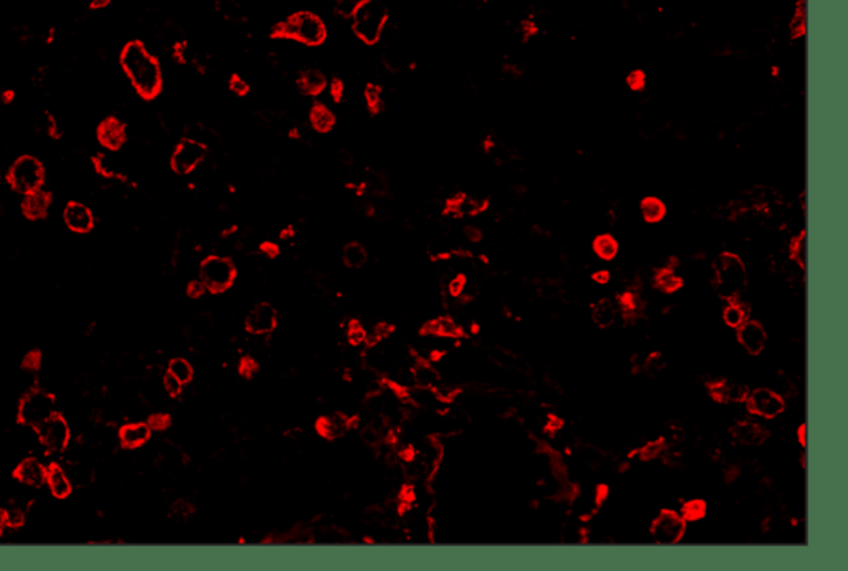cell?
I'll return each instance as SVG.
<instances>
[{"instance_id": "cell-1", "label": "cell", "mask_w": 848, "mask_h": 571, "mask_svg": "<svg viewBox=\"0 0 848 571\" xmlns=\"http://www.w3.org/2000/svg\"><path fill=\"white\" fill-rule=\"evenodd\" d=\"M119 63L130 82L143 98L152 100L163 86V73L158 60L138 40L126 43L119 55Z\"/></svg>"}, {"instance_id": "cell-2", "label": "cell", "mask_w": 848, "mask_h": 571, "mask_svg": "<svg viewBox=\"0 0 848 571\" xmlns=\"http://www.w3.org/2000/svg\"><path fill=\"white\" fill-rule=\"evenodd\" d=\"M714 288L721 299L737 300L747 288L746 265L735 253L724 252L714 260Z\"/></svg>"}, {"instance_id": "cell-3", "label": "cell", "mask_w": 848, "mask_h": 571, "mask_svg": "<svg viewBox=\"0 0 848 571\" xmlns=\"http://www.w3.org/2000/svg\"><path fill=\"white\" fill-rule=\"evenodd\" d=\"M273 34L277 37L295 40L308 47H317L327 38V27L323 20L313 12H297L280 22Z\"/></svg>"}, {"instance_id": "cell-4", "label": "cell", "mask_w": 848, "mask_h": 571, "mask_svg": "<svg viewBox=\"0 0 848 571\" xmlns=\"http://www.w3.org/2000/svg\"><path fill=\"white\" fill-rule=\"evenodd\" d=\"M352 28L361 42L373 45L380 42L388 22V10L378 0H367L353 12Z\"/></svg>"}, {"instance_id": "cell-5", "label": "cell", "mask_w": 848, "mask_h": 571, "mask_svg": "<svg viewBox=\"0 0 848 571\" xmlns=\"http://www.w3.org/2000/svg\"><path fill=\"white\" fill-rule=\"evenodd\" d=\"M45 180V169L34 156H20L9 169V183L19 194H29V192L42 189Z\"/></svg>"}, {"instance_id": "cell-6", "label": "cell", "mask_w": 848, "mask_h": 571, "mask_svg": "<svg viewBox=\"0 0 848 571\" xmlns=\"http://www.w3.org/2000/svg\"><path fill=\"white\" fill-rule=\"evenodd\" d=\"M55 411V399L45 389H32L23 396L19 406V419L22 424L38 429L50 419Z\"/></svg>"}, {"instance_id": "cell-7", "label": "cell", "mask_w": 848, "mask_h": 571, "mask_svg": "<svg viewBox=\"0 0 848 571\" xmlns=\"http://www.w3.org/2000/svg\"><path fill=\"white\" fill-rule=\"evenodd\" d=\"M200 281L212 293L226 292L236 279V265L231 259L211 255L200 264Z\"/></svg>"}, {"instance_id": "cell-8", "label": "cell", "mask_w": 848, "mask_h": 571, "mask_svg": "<svg viewBox=\"0 0 848 571\" xmlns=\"http://www.w3.org/2000/svg\"><path fill=\"white\" fill-rule=\"evenodd\" d=\"M685 532L686 520L674 510H661L650 525L651 538L660 545L678 544L685 537Z\"/></svg>"}, {"instance_id": "cell-9", "label": "cell", "mask_w": 848, "mask_h": 571, "mask_svg": "<svg viewBox=\"0 0 848 571\" xmlns=\"http://www.w3.org/2000/svg\"><path fill=\"white\" fill-rule=\"evenodd\" d=\"M744 403L747 411L754 414V416L764 417V419H774V417L781 416L783 409H786V401H783L782 394L775 393L774 389L769 388H757L754 391H749Z\"/></svg>"}, {"instance_id": "cell-10", "label": "cell", "mask_w": 848, "mask_h": 571, "mask_svg": "<svg viewBox=\"0 0 848 571\" xmlns=\"http://www.w3.org/2000/svg\"><path fill=\"white\" fill-rule=\"evenodd\" d=\"M206 144L200 143L198 139L184 138L178 146H176V150L171 156L172 171L178 172V174H189V172L194 171V169L206 159Z\"/></svg>"}, {"instance_id": "cell-11", "label": "cell", "mask_w": 848, "mask_h": 571, "mask_svg": "<svg viewBox=\"0 0 848 571\" xmlns=\"http://www.w3.org/2000/svg\"><path fill=\"white\" fill-rule=\"evenodd\" d=\"M38 437L48 452L60 454L67 449L70 442V428L62 416H54L38 428Z\"/></svg>"}, {"instance_id": "cell-12", "label": "cell", "mask_w": 848, "mask_h": 571, "mask_svg": "<svg viewBox=\"0 0 848 571\" xmlns=\"http://www.w3.org/2000/svg\"><path fill=\"white\" fill-rule=\"evenodd\" d=\"M737 341L750 356L761 355L767 343V331L759 321L747 320L737 328Z\"/></svg>"}, {"instance_id": "cell-13", "label": "cell", "mask_w": 848, "mask_h": 571, "mask_svg": "<svg viewBox=\"0 0 848 571\" xmlns=\"http://www.w3.org/2000/svg\"><path fill=\"white\" fill-rule=\"evenodd\" d=\"M277 327V310L268 303H259L249 312L245 328L254 335H267Z\"/></svg>"}, {"instance_id": "cell-14", "label": "cell", "mask_w": 848, "mask_h": 571, "mask_svg": "<svg viewBox=\"0 0 848 571\" xmlns=\"http://www.w3.org/2000/svg\"><path fill=\"white\" fill-rule=\"evenodd\" d=\"M96 136H98V141L104 148L116 151L126 143V128H124V123L119 121L118 118L110 116V118L103 119V121L100 123L98 130H96Z\"/></svg>"}, {"instance_id": "cell-15", "label": "cell", "mask_w": 848, "mask_h": 571, "mask_svg": "<svg viewBox=\"0 0 848 571\" xmlns=\"http://www.w3.org/2000/svg\"><path fill=\"white\" fill-rule=\"evenodd\" d=\"M63 219H65L67 227L76 234H87L93 229L95 219L91 211L87 206L80 202L67 204L65 212H63Z\"/></svg>"}, {"instance_id": "cell-16", "label": "cell", "mask_w": 848, "mask_h": 571, "mask_svg": "<svg viewBox=\"0 0 848 571\" xmlns=\"http://www.w3.org/2000/svg\"><path fill=\"white\" fill-rule=\"evenodd\" d=\"M709 393L718 403H742L746 401L749 389L741 383H734L729 380H718L709 384Z\"/></svg>"}, {"instance_id": "cell-17", "label": "cell", "mask_w": 848, "mask_h": 571, "mask_svg": "<svg viewBox=\"0 0 848 571\" xmlns=\"http://www.w3.org/2000/svg\"><path fill=\"white\" fill-rule=\"evenodd\" d=\"M731 434H733L734 441L742 445H761L762 442L767 439V436H769L767 429L764 428L762 424L754 421L737 422V424H734V428L731 429Z\"/></svg>"}, {"instance_id": "cell-18", "label": "cell", "mask_w": 848, "mask_h": 571, "mask_svg": "<svg viewBox=\"0 0 848 571\" xmlns=\"http://www.w3.org/2000/svg\"><path fill=\"white\" fill-rule=\"evenodd\" d=\"M15 478H19L22 484L30 485V487H42L47 482V469L43 464L34 457L22 461L15 469Z\"/></svg>"}, {"instance_id": "cell-19", "label": "cell", "mask_w": 848, "mask_h": 571, "mask_svg": "<svg viewBox=\"0 0 848 571\" xmlns=\"http://www.w3.org/2000/svg\"><path fill=\"white\" fill-rule=\"evenodd\" d=\"M51 204V196L48 192L37 189V191L25 194L22 200V211L27 219L38 220L47 215L48 207Z\"/></svg>"}, {"instance_id": "cell-20", "label": "cell", "mask_w": 848, "mask_h": 571, "mask_svg": "<svg viewBox=\"0 0 848 571\" xmlns=\"http://www.w3.org/2000/svg\"><path fill=\"white\" fill-rule=\"evenodd\" d=\"M349 426H352V421H349L347 416H343V414H332V416L321 417V419L317 422V431H319L320 436L325 437V439H339V437H341L348 431Z\"/></svg>"}, {"instance_id": "cell-21", "label": "cell", "mask_w": 848, "mask_h": 571, "mask_svg": "<svg viewBox=\"0 0 848 571\" xmlns=\"http://www.w3.org/2000/svg\"><path fill=\"white\" fill-rule=\"evenodd\" d=\"M151 428L148 422H135L119 429V442L128 449H136L150 439Z\"/></svg>"}, {"instance_id": "cell-22", "label": "cell", "mask_w": 848, "mask_h": 571, "mask_svg": "<svg viewBox=\"0 0 848 571\" xmlns=\"http://www.w3.org/2000/svg\"><path fill=\"white\" fill-rule=\"evenodd\" d=\"M47 484L50 487V492L57 498H65L71 492V482L70 477L60 465L51 464L47 469Z\"/></svg>"}, {"instance_id": "cell-23", "label": "cell", "mask_w": 848, "mask_h": 571, "mask_svg": "<svg viewBox=\"0 0 848 571\" xmlns=\"http://www.w3.org/2000/svg\"><path fill=\"white\" fill-rule=\"evenodd\" d=\"M327 84V76L317 68H307L299 76V88L303 95H320Z\"/></svg>"}, {"instance_id": "cell-24", "label": "cell", "mask_w": 848, "mask_h": 571, "mask_svg": "<svg viewBox=\"0 0 848 571\" xmlns=\"http://www.w3.org/2000/svg\"><path fill=\"white\" fill-rule=\"evenodd\" d=\"M485 207V200L471 196H459L449 200V211L457 215H476Z\"/></svg>"}, {"instance_id": "cell-25", "label": "cell", "mask_w": 848, "mask_h": 571, "mask_svg": "<svg viewBox=\"0 0 848 571\" xmlns=\"http://www.w3.org/2000/svg\"><path fill=\"white\" fill-rule=\"evenodd\" d=\"M424 333H428V335H436V336H444V338H457L461 336L462 329L459 325L456 323L452 318H448V316H443V318H437L429 321L428 325L423 328Z\"/></svg>"}, {"instance_id": "cell-26", "label": "cell", "mask_w": 848, "mask_h": 571, "mask_svg": "<svg viewBox=\"0 0 848 571\" xmlns=\"http://www.w3.org/2000/svg\"><path fill=\"white\" fill-rule=\"evenodd\" d=\"M592 316L595 323H597V327L608 328L612 327L615 320H617V307H615L612 300L604 299L597 301V305H595L592 310Z\"/></svg>"}, {"instance_id": "cell-27", "label": "cell", "mask_w": 848, "mask_h": 571, "mask_svg": "<svg viewBox=\"0 0 848 571\" xmlns=\"http://www.w3.org/2000/svg\"><path fill=\"white\" fill-rule=\"evenodd\" d=\"M310 124L315 131L327 132V131H330L333 128V124H335V115H333V113L328 110L325 104L317 103L315 106H312Z\"/></svg>"}, {"instance_id": "cell-28", "label": "cell", "mask_w": 848, "mask_h": 571, "mask_svg": "<svg viewBox=\"0 0 848 571\" xmlns=\"http://www.w3.org/2000/svg\"><path fill=\"white\" fill-rule=\"evenodd\" d=\"M722 318H724V323L727 327L737 329L742 323H746V321L749 320V308H747L744 303H741V301L733 300L729 301V305H727L724 312H722Z\"/></svg>"}, {"instance_id": "cell-29", "label": "cell", "mask_w": 848, "mask_h": 571, "mask_svg": "<svg viewBox=\"0 0 848 571\" xmlns=\"http://www.w3.org/2000/svg\"><path fill=\"white\" fill-rule=\"evenodd\" d=\"M643 219L650 224H656L666 215V206L658 197H645L640 204Z\"/></svg>"}, {"instance_id": "cell-30", "label": "cell", "mask_w": 848, "mask_h": 571, "mask_svg": "<svg viewBox=\"0 0 848 571\" xmlns=\"http://www.w3.org/2000/svg\"><path fill=\"white\" fill-rule=\"evenodd\" d=\"M413 376H415L417 388L431 389L439 383V375H437V371L433 368L431 364L426 363V361H420V363L415 366V373H413Z\"/></svg>"}, {"instance_id": "cell-31", "label": "cell", "mask_w": 848, "mask_h": 571, "mask_svg": "<svg viewBox=\"0 0 848 571\" xmlns=\"http://www.w3.org/2000/svg\"><path fill=\"white\" fill-rule=\"evenodd\" d=\"M593 252L601 260H613L618 253V242L613 235L601 234L593 240Z\"/></svg>"}, {"instance_id": "cell-32", "label": "cell", "mask_w": 848, "mask_h": 571, "mask_svg": "<svg viewBox=\"0 0 848 571\" xmlns=\"http://www.w3.org/2000/svg\"><path fill=\"white\" fill-rule=\"evenodd\" d=\"M367 248L358 242H349L343 248V262L349 268H360L367 262Z\"/></svg>"}, {"instance_id": "cell-33", "label": "cell", "mask_w": 848, "mask_h": 571, "mask_svg": "<svg viewBox=\"0 0 848 571\" xmlns=\"http://www.w3.org/2000/svg\"><path fill=\"white\" fill-rule=\"evenodd\" d=\"M656 287L665 293H673L683 287V279L671 268H663L656 275Z\"/></svg>"}, {"instance_id": "cell-34", "label": "cell", "mask_w": 848, "mask_h": 571, "mask_svg": "<svg viewBox=\"0 0 848 571\" xmlns=\"http://www.w3.org/2000/svg\"><path fill=\"white\" fill-rule=\"evenodd\" d=\"M168 373L174 376L176 380H179L183 384L189 383V381L192 380V376H194V369H192V366L189 364L184 358H174V360H171L170 366H168Z\"/></svg>"}, {"instance_id": "cell-35", "label": "cell", "mask_w": 848, "mask_h": 571, "mask_svg": "<svg viewBox=\"0 0 848 571\" xmlns=\"http://www.w3.org/2000/svg\"><path fill=\"white\" fill-rule=\"evenodd\" d=\"M706 512H707L706 502L699 500V498H694V500L686 502V504L683 505L681 517L685 518L686 522H698L706 517Z\"/></svg>"}, {"instance_id": "cell-36", "label": "cell", "mask_w": 848, "mask_h": 571, "mask_svg": "<svg viewBox=\"0 0 848 571\" xmlns=\"http://www.w3.org/2000/svg\"><path fill=\"white\" fill-rule=\"evenodd\" d=\"M790 253H792V259H794V262L797 264L801 268H805V259H807V237H805V232H801V234H799L794 240H792Z\"/></svg>"}, {"instance_id": "cell-37", "label": "cell", "mask_w": 848, "mask_h": 571, "mask_svg": "<svg viewBox=\"0 0 848 571\" xmlns=\"http://www.w3.org/2000/svg\"><path fill=\"white\" fill-rule=\"evenodd\" d=\"M805 0H799L797 7H795V15L794 19H792L790 23V32H792V37H802L803 34H805Z\"/></svg>"}, {"instance_id": "cell-38", "label": "cell", "mask_w": 848, "mask_h": 571, "mask_svg": "<svg viewBox=\"0 0 848 571\" xmlns=\"http://www.w3.org/2000/svg\"><path fill=\"white\" fill-rule=\"evenodd\" d=\"M365 100H367L369 110L380 111V108L383 106V96H381L380 86H376V84H368L367 90H365Z\"/></svg>"}, {"instance_id": "cell-39", "label": "cell", "mask_w": 848, "mask_h": 571, "mask_svg": "<svg viewBox=\"0 0 848 571\" xmlns=\"http://www.w3.org/2000/svg\"><path fill=\"white\" fill-rule=\"evenodd\" d=\"M365 2H367V0H335V9L341 17L349 19L353 15V12Z\"/></svg>"}, {"instance_id": "cell-40", "label": "cell", "mask_w": 848, "mask_h": 571, "mask_svg": "<svg viewBox=\"0 0 848 571\" xmlns=\"http://www.w3.org/2000/svg\"><path fill=\"white\" fill-rule=\"evenodd\" d=\"M367 336H368L367 329L361 327L358 321H353V323L349 325V328H348L349 343L356 347V345H361L363 341H367Z\"/></svg>"}, {"instance_id": "cell-41", "label": "cell", "mask_w": 848, "mask_h": 571, "mask_svg": "<svg viewBox=\"0 0 848 571\" xmlns=\"http://www.w3.org/2000/svg\"><path fill=\"white\" fill-rule=\"evenodd\" d=\"M663 449H665L663 441H653V442H650V444H646L645 447L640 450V457L643 461L654 459V457L660 456V454L663 452Z\"/></svg>"}, {"instance_id": "cell-42", "label": "cell", "mask_w": 848, "mask_h": 571, "mask_svg": "<svg viewBox=\"0 0 848 571\" xmlns=\"http://www.w3.org/2000/svg\"><path fill=\"white\" fill-rule=\"evenodd\" d=\"M3 517H5V525L12 526V528H17V526L23 525V522H25V513H23L20 509H17V506H14V509H9L7 512H3Z\"/></svg>"}, {"instance_id": "cell-43", "label": "cell", "mask_w": 848, "mask_h": 571, "mask_svg": "<svg viewBox=\"0 0 848 571\" xmlns=\"http://www.w3.org/2000/svg\"><path fill=\"white\" fill-rule=\"evenodd\" d=\"M391 331H393L391 325L380 323V325H378V327H375V329H373L371 333H368L367 341H368L369 345H375V343H378V341L385 340V338H387Z\"/></svg>"}, {"instance_id": "cell-44", "label": "cell", "mask_w": 848, "mask_h": 571, "mask_svg": "<svg viewBox=\"0 0 848 571\" xmlns=\"http://www.w3.org/2000/svg\"><path fill=\"white\" fill-rule=\"evenodd\" d=\"M626 84H628V86L632 88V90L640 91V90H643V88H645L646 76H645V73H643L641 70H634L628 76H626Z\"/></svg>"}, {"instance_id": "cell-45", "label": "cell", "mask_w": 848, "mask_h": 571, "mask_svg": "<svg viewBox=\"0 0 848 571\" xmlns=\"http://www.w3.org/2000/svg\"><path fill=\"white\" fill-rule=\"evenodd\" d=\"M163 383H164V389H166V393L170 394V396H172V397L179 396L181 391H183V383H181L179 380H176V377L172 376V375H170V373H168V375L164 376Z\"/></svg>"}, {"instance_id": "cell-46", "label": "cell", "mask_w": 848, "mask_h": 571, "mask_svg": "<svg viewBox=\"0 0 848 571\" xmlns=\"http://www.w3.org/2000/svg\"><path fill=\"white\" fill-rule=\"evenodd\" d=\"M170 416L168 414H154V416L150 417V421H148V424H150L151 429H156V431H161V429H166L168 426H170Z\"/></svg>"}, {"instance_id": "cell-47", "label": "cell", "mask_w": 848, "mask_h": 571, "mask_svg": "<svg viewBox=\"0 0 848 571\" xmlns=\"http://www.w3.org/2000/svg\"><path fill=\"white\" fill-rule=\"evenodd\" d=\"M206 285L200 280H194L187 285V295L191 296V299H199V296H203L204 293H206Z\"/></svg>"}, {"instance_id": "cell-48", "label": "cell", "mask_w": 848, "mask_h": 571, "mask_svg": "<svg viewBox=\"0 0 848 571\" xmlns=\"http://www.w3.org/2000/svg\"><path fill=\"white\" fill-rule=\"evenodd\" d=\"M231 90L232 93L242 96L249 91V84L245 83V80L240 78V76H234V78L231 80Z\"/></svg>"}, {"instance_id": "cell-49", "label": "cell", "mask_w": 848, "mask_h": 571, "mask_svg": "<svg viewBox=\"0 0 848 571\" xmlns=\"http://www.w3.org/2000/svg\"><path fill=\"white\" fill-rule=\"evenodd\" d=\"M40 366V353L38 351H32L29 355L25 356V361H23V368H27L29 371H37Z\"/></svg>"}, {"instance_id": "cell-50", "label": "cell", "mask_w": 848, "mask_h": 571, "mask_svg": "<svg viewBox=\"0 0 848 571\" xmlns=\"http://www.w3.org/2000/svg\"><path fill=\"white\" fill-rule=\"evenodd\" d=\"M172 513L178 515L179 518H186L192 513V506L186 504V502H176L174 506H172Z\"/></svg>"}, {"instance_id": "cell-51", "label": "cell", "mask_w": 848, "mask_h": 571, "mask_svg": "<svg viewBox=\"0 0 848 571\" xmlns=\"http://www.w3.org/2000/svg\"><path fill=\"white\" fill-rule=\"evenodd\" d=\"M330 96L335 100L336 103H339L341 100V96H343V83H341L339 78H335L330 83Z\"/></svg>"}, {"instance_id": "cell-52", "label": "cell", "mask_w": 848, "mask_h": 571, "mask_svg": "<svg viewBox=\"0 0 848 571\" xmlns=\"http://www.w3.org/2000/svg\"><path fill=\"white\" fill-rule=\"evenodd\" d=\"M255 371H257V363L254 360H251V358L242 360V363H240V373H242L244 376L254 375Z\"/></svg>"}, {"instance_id": "cell-53", "label": "cell", "mask_w": 848, "mask_h": 571, "mask_svg": "<svg viewBox=\"0 0 848 571\" xmlns=\"http://www.w3.org/2000/svg\"><path fill=\"white\" fill-rule=\"evenodd\" d=\"M464 287H466L464 277H456V279L451 280V283H449V292H451L452 295H461L462 290H464Z\"/></svg>"}, {"instance_id": "cell-54", "label": "cell", "mask_w": 848, "mask_h": 571, "mask_svg": "<svg viewBox=\"0 0 848 571\" xmlns=\"http://www.w3.org/2000/svg\"><path fill=\"white\" fill-rule=\"evenodd\" d=\"M464 235H466V239L471 240V242H479L482 237L479 229L474 227V225H469V227L464 229Z\"/></svg>"}, {"instance_id": "cell-55", "label": "cell", "mask_w": 848, "mask_h": 571, "mask_svg": "<svg viewBox=\"0 0 848 571\" xmlns=\"http://www.w3.org/2000/svg\"><path fill=\"white\" fill-rule=\"evenodd\" d=\"M606 497H608V487H606V485H598L597 493H595V502H597L598 505L604 504Z\"/></svg>"}, {"instance_id": "cell-56", "label": "cell", "mask_w": 848, "mask_h": 571, "mask_svg": "<svg viewBox=\"0 0 848 571\" xmlns=\"http://www.w3.org/2000/svg\"><path fill=\"white\" fill-rule=\"evenodd\" d=\"M593 280L598 281V283H606V281L610 280V273L606 270H600V272L593 273Z\"/></svg>"}, {"instance_id": "cell-57", "label": "cell", "mask_w": 848, "mask_h": 571, "mask_svg": "<svg viewBox=\"0 0 848 571\" xmlns=\"http://www.w3.org/2000/svg\"><path fill=\"white\" fill-rule=\"evenodd\" d=\"M262 252L267 253L268 257H275L277 252H279V248H277L275 244H264L262 245Z\"/></svg>"}, {"instance_id": "cell-58", "label": "cell", "mask_w": 848, "mask_h": 571, "mask_svg": "<svg viewBox=\"0 0 848 571\" xmlns=\"http://www.w3.org/2000/svg\"><path fill=\"white\" fill-rule=\"evenodd\" d=\"M108 3H110V0H93L90 7H91V9L98 10V9H104V7H106Z\"/></svg>"}, {"instance_id": "cell-59", "label": "cell", "mask_w": 848, "mask_h": 571, "mask_svg": "<svg viewBox=\"0 0 848 571\" xmlns=\"http://www.w3.org/2000/svg\"><path fill=\"white\" fill-rule=\"evenodd\" d=\"M797 434H799V441H801V444H802V445H805V426L802 424L801 428H799Z\"/></svg>"}, {"instance_id": "cell-60", "label": "cell", "mask_w": 848, "mask_h": 571, "mask_svg": "<svg viewBox=\"0 0 848 571\" xmlns=\"http://www.w3.org/2000/svg\"><path fill=\"white\" fill-rule=\"evenodd\" d=\"M3 526H5V517H3V512H0V533H2Z\"/></svg>"}]
</instances>
